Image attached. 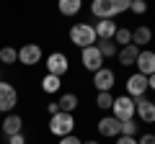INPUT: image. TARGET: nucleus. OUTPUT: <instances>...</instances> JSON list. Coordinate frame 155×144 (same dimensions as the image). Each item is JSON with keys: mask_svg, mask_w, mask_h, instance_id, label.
<instances>
[{"mask_svg": "<svg viewBox=\"0 0 155 144\" xmlns=\"http://www.w3.org/2000/svg\"><path fill=\"white\" fill-rule=\"evenodd\" d=\"M129 5H132V0H93L91 3V13L98 21H114L116 16L129 11Z\"/></svg>", "mask_w": 155, "mask_h": 144, "instance_id": "f257e3e1", "label": "nucleus"}, {"mask_svg": "<svg viewBox=\"0 0 155 144\" xmlns=\"http://www.w3.org/2000/svg\"><path fill=\"white\" fill-rule=\"evenodd\" d=\"M96 41H98V36H96L93 23H75V26L70 28V44L78 46L80 52L88 49V46H93Z\"/></svg>", "mask_w": 155, "mask_h": 144, "instance_id": "f03ea898", "label": "nucleus"}, {"mask_svg": "<svg viewBox=\"0 0 155 144\" xmlns=\"http://www.w3.org/2000/svg\"><path fill=\"white\" fill-rule=\"evenodd\" d=\"M49 131L54 134L57 139L62 136H70L72 131H75V116L72 113H54V116H49Z\"/></svg>", "mask_w": 155, "mask_h": 144, "instance_id": "7ed1b4c3", "label": "nucleus"}, {"mask_svg": "<svg viewBox=\"0 0 155 144\" xmlns=\"http://www.w3.org/2000/svg\"><path fill=\"white\" fill-rule=\"evenodd\" d=\"M111 116L119 118V121H132V118H134V98H129V95H119V98H114Z\"/></svg>", "mask_w": 155, "mask_h": 144, "instance_id": "20e7f679", "label": "nucleus"}, {"mask_svg": "<svg viewBox=\"0 0 155 144\" xmlns=\"http://www.w3.org/2000/svg\"><path fill=\"white\" fill-rule=\"evenodd\" d=\"M44 64H47V75H54V77H62V75H67V70H70V59H67V54H62V52H52L44 59Z\"/></svg>", "mask_w": 155, "mask_h": 144, "instance_id": "39448f33", "label": "nucleus"}, {"mask_svg": "<svg viewBox=\"0 0 155 144\" xmlns=\"http://www.w3.org/2000/svg\"><path fill=\"white\" fill-rule=\"evenodd\" d=\"M18 105V90L11 83H0V113H13Z\"/></svg>", "mask_w": 155, "mask_h": 144, "instance_id": "423d86ee", "label": "nucleus"}, {"mask_svg": "<svg viewBox=\"0 0 155 144\" xmlns=\"http://www.w3.org/2000/svg\"><path fill=\"white\" fill-rule=\"evenodd\" d=\"M124 88H127V95H129V98H145V93L150 90V85H147V77H145V75L134 72V75H129V77H127Z\"/></svg>", "mask_w": 155, "mask_h": 144, "instance_id": "0eeeda50", "label": "nucleus"}, {"mask_svg": "<svg viewBox=\"0 0 155 144\" xmlns=\"http://www.w3.org/2000/svg\"><path fill=\"white\" fill-rule=\"evenodd\" d=\"M41 59H44V52H41V46H39V44H23L21 49H18V62L26 64V67L39 64Z\"/></svg>", "mask_w": 155, "mask_h": 144, "instance_id": "6e6552de", "label": "nucleus"}, {"mask_svg": "<svg viewBox=\"0 0 155 144\" xmlns=\"http://www.w3.org/2000/svg\"><path fill=\"white\" fill-rule=\"evenodd\" d=\"M80 62H83V67L88 72H93V75L104 67V57H101V52H98V46H96V44L80 52Z\"/></svg>", "mask_w": 155, "mask_h": 144, "instance_id": "1a4fd4ad", "label": "nucleus"}, {"mask_svg": "<svg viewBox=\"0 0 155 144\" xmlns=\"http://www.w3.org/2000/svg\"><path fill=\"white\" fill-rule=\"evenodd\" d=\"M134 116L142 124H155V103L153 98H134Z\"/></svg>", "mask_w": 155, "mask_h": 144, "instance_id": "9d476101", "label": "nucleus"}, {"mask_svg": "<svg viewBox=\"0 0 155 144\" xmlns=\"http://www.w3.org/2000/svg\"><path fill=\"white\" fill-rule=\"evenodd\" d=\"M93 85L98 93H111V88L116 85V75L114 70H109V67H101L98 72L93 75Z\"/></svg>", "mask_w": 155, "mask_h": 144, "instance_id": "9b49d317", "label": "nucleus"}, {"mask_svg": "<svg viewBox=\"0 0 155 144\" xmlns=\"http://www.w3.org/2000/svg\"><path fill=\"white\" fill-rule=\"evenodd\" d=\"M98 134L101 136H106V139H114V136H119L122 134V121L119 118H114V116H104V118H98Z\"/></svg>", "mask_w": 155, "mask_h": 144, "instance_id": "f8f14e48", "label": "nucleus"}, {"mask_svg": "<svg viewBox=\"0 0 155 144\" xmlns=\"http://www.w3.org/2000/svg\"><path fill=\"white\" fill-rule=\"evenodd\" d=\"M134 67H137V72H140V75H145V77L155 75V52L153 49H142Z\"/></svg>", "mask_w": 155, "mask_h": 144, "instance_id": "ddd939ff", "label": "nucleus"}, {"mask_svg": "<svg viewBox=\"0 0 155 144\" xmlns=\"http://www.w3.org/2000/svg\"><path fill=\"white\" fill-rule=\"evenodd\" d=\"M0 131L5 134V136H16V134H23V118L18 113H8L0 124Z\"/></svg>", "mask_w": 155, "mask_h": 144, "instance_id": "4468645a", "label": "nucleus"}, {"mask_svg": "<svg viewBox=\"0 0 155 144\" xmlns=\"http://www.w3.org/2000/svg\"><path fill=\"white\" fill-rule=\"evenodd\" d=\"M93 28H96V36H98L101 41H114L116 31H119L116 21H96V23H93Z\"/></svg>", "mask_w": 155, "mask_h": 144, "instance_id": "2eb2a0df", "label": "nucleus"}, {"mask_svg": "<svg viewBox=\"0 0 155 144\" xmlns=\"http://www.w3.org/2000/svg\"><path fill=\"white\" fill-rule=\"evenodd\" d=\"M140 46H134V44H129V46H122V49H119V64L122 67H132V64H137V57H140Z\"/></svg>", "mask_w": 155, "mask_h": 144, "instance_id": "dca6fc26", "label": "nucleus"}, {"mask_svg": "<svg viewBox=\"0 0 155 144\" xmlns=\"http://www.w3.org/2000/svg\"><path fill=\"white\" fill-rule=\"evenodd\" d=\"M78 103H80V100H78L75 93H62L60 98H57V105H60L62 113H75L78 111Z\"/></svg>", "mask_w": 155, "mask_h": 144, "instance_id": "f3484780", "label": "nucleus"}, {"mask_svg": "<svg viewBox=\"0 0 155 144\" xmlns=\"http://www.w3.org/2000/svg\"><path fill=\"white\" fill-rule=\"evenodd\" d=\"M150 41H153V31H150L147 26L132 28V44L134 46H145V44H150Z\"/></svg>", "mask_w": 155, "mask_h": 144, "instance_id": "a211bd4d", "label": "nucleus"}, {"mask_svg": "<svg viewBox=\"0 0 155 144\" xmlns=\"http://www.w3.org/2000/svg\"><path fill=\"white\" fill-rule=\"evenodd\" d=\"M80 8H83L80 0H60V3H57V11H60L62 16H78Z\"/></svg>", "mask_w": 155, "mask_h": 144, "instance_id": "6ab92c4d", "label": "nucleus"}, {"mask_svg": "<svg viewBox=\"0 0 155 144\" xmlns=\"http://www.w3.org/2000/svg\"><path fill=\"white\" fill-rule=\"evenodd\" d=\"M60 88H62V77H54V75H44V80H41V90H44L47 95L57 93Z\"/></svg>", "mask_w": 155, "mask_h": 144, "instance_id": "aec40b11", "label": "nucleus"}, {"mask_svg": "<svg viewBox=\"0 0 155 144\" xmlns=\"http://www.w3.org/2000/svg\"><path fill=\"white\" fill-rule=\"evenodd\" d=\"M96 46H98V52H101V57H104V59H111V57H116L119 54V46L114 44V41H96Z\"/></svg>", "mask_w": 155, "mask_h": 144, "instance_id": "412c9836", "label": "nucleus"}, {"mask_svg": "<svg viewBox=\"0 0 155 144\" xmlns=\"http://www.w3.org/2000/svg\"><path fill=\"white\" fill-rule=\"evenodd\" d=\"M114 44L116 46H129L132 44V28L119 26V31H116V36H114Z\"/></svg>", "mask_w": 155, "mask_h": 144, "instance_id": "4be33fe9", "label": "nucleus"}, {"mask_svg": "<svg viewBox=\"0 0 155 144\" xmlns=\"http://www.w3.org/2000/svg\"><path fill=\"white\" fill-rule=\"evenodd\" d=\"M0 62H3V64H16V62H18V49H13V46H3V49H0Z\"/></svg>", "mask_w": 155, "mask_h": 144, "instance_id": "5701e85b", "label": "nucleus"}, {"mask_svg": "<svg viewBox=\"0 0 155 144\" xmlns=\"http://www.w3.org/2000/svg\"><path fill=\"white\" fill-rule=\"evenodd\" d=\"M96 105H98L101 111H111V105H114V95H111V93H96Z\"/></svg>", "mask_w": 155, "mask_h": 144, "instance_id": "b1692460", "label": "nucleus"}, {"mask_svg": "<svg viewBox=\"0 0 155 144\" xmlns=\"http://www.w3.org/2000/svg\"><path fill=\"white\" fill-rule=\"evenodd\" d=\"M137 129H140V121H122V134L119 136H137Z\"/></svg>", "mask_w": 155, "mask_h": 144, "instance_id": "393cba45", "label": "nucleus"}, {"mask_svg": "<svg viewBox=\"0 0 155 144\" xmlns=\"http://www.w3.org/2000/svg\"><path fill=\"white\" fill-rule=\"evenodd\" d=\"M129 11H132L134 16H142V13H147V3H142V0H132Z\"/></svg>", "mask_w": 155, "mask_h": 144, "instance_id": "a878e982", "label": "nucleus"}, {"mask_svg": "<svg viewBox=\"0 0 155 144\" xmlns=\"http://www.w3.org/2000/svg\"><path fill=\"white\" fill-rule=\"evenodd\" d=\"M57 144H83V142H80V139L75 136V134H70V136H62Z\"/></svg>", "mask_w": 155, "mask_h": 144, "instance_id": "bb28decb", "label": "nucleus"}, {"mask_svg": "<svg viewBox=\"0 0 155 144\" xmlns=\"http://www.w3.org/2000/svg\"><path fill=\"white\" fill-rule=\"evenodd\" d=\"M137 144H155V134H142L137 139Z\"/></svg>", "mask_w": 155, "mask_h": 144, "instance_id": "cd10ccee", "label": "nucleus"}, {"mask_svg": "<svg viewBox=\"0 0 155 144\" xmlns=\"http://www.w3.org/2000/svg\"><path fill=\"white\" fill-rule=\"evenodd\" d=\"M8 144H26V136H23V134H16V136H8Z\"/></svg>", "mask_w": 155, "mask_h": 144, "instance_id": "c85d7f7f", "label": "nucleus"}, {"mask_svg": "<svg viewBox=\"0 0 155 144\" xmlns=\"http://www.w3.org/2000/svg\"><path fill=\"white\" fill-rule=\"evenodd\" d=\"M116 144H137V136H116Z\"/></svg>", "mask_w": 155, "mask_h": 144, "instance_id": "c756f323", "label": "nucleus"}, {"mask_svg": "<svg viewBox=\"0 0 155 144\" xmlns=\"http://www.w3.org/2000/svg\"><path fill=\"white\" fill-rule=\"evenodd\" d=\"M47 113H49V116L60 113V105H57V103H47Z\"/></svg>", "mask_w": 155, "mask_h": 144, "instance_id": "7c9ffc66", "label": "nucleus"}, {"mask_svg": "<svg viewBox=\"0 0 155 144\" xmlns=\"http://www.w3.org/2000/svg\"><path fill=\"white\" fill-rule=\"evenodd\" d=\"M147 85H150V90H155V75H150V77H147Z\"/></svg>", "mask_w": 155, "mask_h": 144, "instance_id": "2f4dec72", "label": "nucleus"}, {"mask_svg": "<svg viewBox=\"0 0 155 144\" xmlns=\"http://www.w3.org/2000/svg\"><path fill=\"white\" fill-rule=\"evenodd\" d=\"M83 144H98V142H96V139H88V142H83Z\"/></svg>", "mask_w": 155, "mask_h": 144, "instance_id": "473e14b6", "label": "nucleus"}, {"mask_svg": "<svg viewBox=\"0 0 155 144\" xmlns=\"http://www.w3.org/2000/svg\"><path fill=\"white\" fill-rule=\"evenodd\" d=\"M153 103H155V98H153Z\"/></svg>", "mask_w": 155, "mask_h": 144, "instance_id": "72a5a7b5", "label": "nucleus"}]
</instances>
